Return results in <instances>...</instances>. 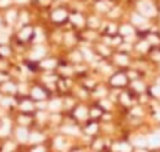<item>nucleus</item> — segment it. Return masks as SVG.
<instances>
[{
  "instance_id": "nucleus-1",
  "label": "nucleus",
  "mask_w": 160,
  "mask_h": 152,
  "mask_svg": "<svg viewBox=\"0 0 160 152\" xmlns=\"http://www.w3.org/2000/svg\"><path fill=\"white\" fill-rule=\"evenodd\" d=\"M144 3H146V2H144ZM141 10H143L144 13H152V11H154L151 5H141Z\"/></svg>"
},
{
  "instance_id": "nucleus-3",
  "label": "nucleus",
  "mask_w": 160,
  "mask_h": 152,
  "mask_svg": "<svg viewBox=\"0 0 160 152\" xmlns=\"http://www.w3.org/2000/svg\"><path fill=\"white\" fill-rule=\"evenodd\" d=\"M151 143H152L154 146H157V144H160V138H157V136H154V140H151Z\"/></svg>"
},
{
  "instance_id": "nucleus-5",
  "label": "nucleus",
  "mask_w": 160,
  "mask_h": 152,
  "mask_svg": "<svg viewBox=\"0 0 160 152\" xmlns=\"http://www.w3.org/2000/svg\"><path fill=\"white\" fill-rule=\"evenodd\" d=\"M44 149H35V152H42Z\"/></svg>"
},
{
  "instance_id": "nucleus-4",
  "label": "nucleus",
  "mask_w": 160,
  "mask_h": 152,
  "mask_svg": "<svg viewBox=\"0 0 160 152\" xmlns=\"http://www.w3.org/2000/svg\"><path fill=\"white\" fill-rule=\"evenodd\" d=\"M53 64H55L53 61H46L44 63V67H53Z\"/></svg>"
},
{
  "instance_id": "nucleus-2",
  "label": "nucleus",
  "mask_w": 160,
  "mask_h": 152,
  "mask_svg": "<svg viewBox=\"0 0 160 152\" xmlns=\"http://www.w3.org/2000/svg\"><path fill=\"white\" fill-rule=\"evenodd\" d=\"M18 133H19V138H21V140H27V138H25V136H27V133H25L24 130H19Z\"/></svg>"
}]
</instances>
